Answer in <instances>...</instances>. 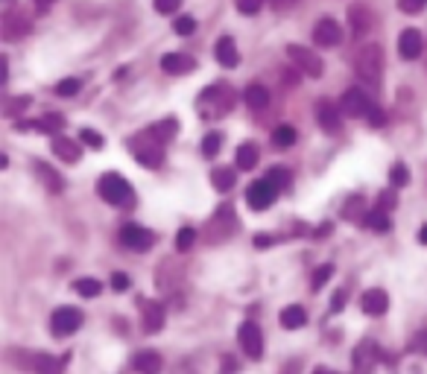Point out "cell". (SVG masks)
<instances>
[{
  "mask_svg": "<svg viewBox=\"0 0 427 374\" xmlns=\"http://www.w3.org/2000/svg\"><path fill=\"white\" fill-rule=\"evenodd\" d=\"M197 108L202 117H223L228 114L231 108H235V91H231L228 85H214V88H205L199 94V100H197Z\"/></svg>",
  "mask_w": 427,
  "mask_h": 374,
  "instance_id": "6da1fadb",
  "label": "cell"
},
{
  "mask_svg": "<svg viewBox=\"0 0 427 374\" xmlns=\"http://www.w3.org/2000/svg\"><path fill=\"white\" fill-rule=\"evenodd\" d=\"M129 149L135 155V161L149 167V170H159L161 161H164V144L159 141V137H152L149 129L141 132V135H135V137H129Z\"/></svg>",
  "mask_w": 427,
  "mask_h": 374,
  "instance_id": "7a4b0ae2",
  "label": "cell"
},
{
  "mask_svg": "<svg viewBox=\"0 0 427 374\" xmlns=\"http://www.w3.org/2000/svg\"><path fill=\"white\" fill-rule=\"evenodd\" d=\"M354 73L366 85H378L383 76V50L380 44H366L354 58Z\"/></svg>",
  "mask_w": 427,
  "mask_h": 374,
  "instance_id": "3957f363",
  "label": "cell"
},
{
  "mask_svg": "<svg viewBox=\"0 0 427 374\" xmlns=\"http://www.w3.org/2000/svg\"><path fill=\"white\" fill-rule=\"evenodd\" d=\"M97 190H100V196L114 208H132L135 205V190L120 173H106L100 179V185H97Z\"/></svg>",
  "mask_w": 427,
  "mask_h": 374,
  "instance_id": "277c9868",
  "label": "cell"
},
{
  "mask_svg": "<svg viewBox=\"0 0 427 374\" xmlns=\"http://www.w3.org/2000/svg\"><path fill=\"white\" fill-rule=\"evenodd\" d=\"M237 231V213L231 205H220V211L208 223V243H223Z\"/></svg>",
  "mask_w": 427,
  "mask_h": 374,
  "instance_id": "5b68a950",
  "label": "cell"
},
{
  "mask_svg": "<svg viewBox=\"0 0 427 374\" xmlns=\"http://www.w3.org/2000/svg\"><path fill=\"white\" fill-rule=\"evenodd\" d=\"M82 310L80 307H59V310H53V316H50V330H53V337H70V333H76L82 328Z\"/></svg>",
  "mask_w": 427,
  "mask_h": 374,
  "instance_id": "8992f818",
  "label": "cell"
},
{
  "mask_svg": "<svg viewBox=\"0 0 427 374\" xmlns=\"http://www.w3.org/2000/svg\"><path fill=\"white\" fill-rule=\"evenodd\" d=\"M287 56H290V62H293L302 73L314 76V80H319V76H322V58H319L314 50H310V47L290 44V47H287Z\"/></svg>",
  "mask_w": 427,
  "mask_h": 374,
  "instance_id": "52a82bcc",
  "label": "cell"
},
{
  "mask_svg": "<svg viewBox=\"0 0 427 374\" xmlns=\"http://www.w3.org/2000/svg\"><path fill=\"white\" fill-rule=\"evenodd\" d=\"M237 342H240L246 357H252V360H261L264 357V333H261L258 322H243L237 328Z\"/></svg>",
  "mask_w": 427,
  "mask_h": 374,
  "instance_id": "ba28073f",
  "label": "cell"
},
{
  "mask_svg": "<svg viewBox=\"0 0 427 374\" xmlns=\"http://www.w3.org/2000/svg\"><path fill=\"white\" fill-rule=\"evenodd\" d=\"M120 243H123L126 249H132V251H147V249H152V243H155V234H152L149 228L138 225V223H126V225L120 228Z\"/></svg>",
  "mask_w": 427,
  "mask_h": 374,
  "instance_id": "9c48e42d",
  "label": "cell"
},
{
  "mask_svg": "<svg viewBox=\"0 0 427 374\" xmlns=\"http://www.w3.org/2000/svg\"><path fill=\"white\" fill-rule=\"evenodd\" d=\"M340 108L348 117H369L375 106H372V100H369V94L363 88H348L342 94V100H340Z\"/></svg>",
  "mask_w": 427,
  "mask_h": 374,
  "instance_id": "30bf717a",
  "label": "cell"
},
{
  "mask_svg": "<svg viewBox=\"0 0 427 374\" xmlns=\"http://www.w3.org/2000/svg\"><path fill=\"white\" fill-rule=\"evenodd\" d=\"M276 196H278V190L273 187V182H266V179L252 182L246 187V202H249L252 211H266L269 205L276 202Z\"/></svg>",
  "mask_w": 427,
  "mask_h": 374,
  "instance_id": "8fae6325",
  "label": "cell"
},
{
  "mask_svg": "<svg viewBox=\"0 0 427 374\" xmlns=\"http://www.w3.org/2000/svg\"><path fill=\"white\" fill-rule=\"evenodd\" d=\"M316 120L328 135H337L342 129V108H337L331 100H319L316 103Z\"/></svg>",
  "mask_w": 427,
  "mask_h": 374,
  "instance_id": "7c38bea8",
  "label": "cell"
},
{
  "mask_svg": "<svg viewBox=\"0 0 427 374\" xmlns=\"http://www.w3.org/2000/svg\"><path fill=\"white\" fill-rule=\"evenodd\" d=\"M314 42L319 47H337L342 42V30L337 21H331V18H322V21L314 27Z\"/></svg>",
  "mask_w": 427,
  "mask_h": 374,
  "instance_id": "4fadbf2b",
  "label": "cell"
},
{
  "mask_svg": "<svg viewBox=\"0 0 427 374\" xmlns=\"http://www.w3.org/2000/svg\"><path fill=\"white\" fill-rule=\"evenodd\" d=\"M421 50H424V35H421L419 30H413V27L404 30L401 38H398V53H401V58L413 62V58L421 56Z\"/></svg>",
  "mask_w": 427,
  "mask_h": 374,
  "instance_id": "5bb4252c",
  "label": "cell"
},
{
  "mask_svg": "<svg viewBox=\"0 0 427 374\" xmlns=\"http://www.w3.org/2000/svg\"><path fill=\"white\" fill-rule=\"evenodd\" d=\"M360 307L366 316H383L386 310H390V295L383 289H366L363 299H360Z\"/></svg>",
  "mask_w": 427,
  "mask_h": 374,
  "instance_id": "9a60e30c",
  "label": "cell"
},
{
  "mask_svg": "<svg viewBox=\"0 0 427 374\" xmlns=\"http://www.w3.org/2000/svg\"><path fill=\"white\" fill-rule=\"evenodd\" d=\"M138 304H141V313H144V330L147 333H159L164 328V307L159 301H149V299H144Z\"/></svg>",
  "mask_w": 427,
  "mask_h": 374,
  "instance_id": "2e32d148",
  "label": "cell"
},
{
  "mask_svg": "<svg viewBox=\"0 0 427 374\" xmlns=\"http://www.w3.org/2000/svg\"><path fill=\"white\" fill-rule=\"evenodd\" d=\"M193 68H197V62H193L190 56H185V53H164V56H161V70L170 73V76L190 73Z\"/></svg>",
  "mask_w": 427,
  "mask_h": 374,
  "instance_id": "e0dca14e",
  "label": "cell"
},
{
  "mask_svg": "<svg viewBox=\"0 0 427 374\" xmlns=\"http://www.w3.org/2000/svg\"><path fill=\"white\" fill-rule=\"evenodd\" d=\"M214 56H217V62L223 68H237L240 65V53H237V44H235V38L231 35H223L217 47H214Z\"/></svg>",
  "mask_w": 427,
  "mask_h": 374,
  "instance_id": "ac0fdd59",
  "label": "cell"
},
{
  "mask_svg": "<svg viewBox=\"0 0 427 374\" xmlns=\"http://www.w3.org/2000/svg\"><path fill=\"white\" fill-rule=\"evenodd\" d=\"M53 152H56V158H62V161H68V164H76V161L82 158L80 144L70 141V137H65V135H56V137H53Z\"/></svg>",
  "mask_w": 427,
  "mask_h": 374,
  "instance_id": "d6986e66",
  "label": "cell"
},
{
  "mask_svg": "<svg viewBox=\"0 0 427 374\" xmlns=\"http://www.w3.org/2000/svg\"><path fill=\"white\" fill-rule=\"evenodd\" d=\"M27 32H30V21L24 15H18V12L4 15V38L6 42H18V38H24Z\"/></svg>",
  "mask_w": 427,
  "mask_h": 374,
  "instance_id": "ffe728a7",
  "label": "cell"
},
{
  "mask_svg": "<svg viewBox=\"0 0 427 374\" xmlns=\"http://www.w3.org/2000/svg\"><path fill=\"white\" fill-rule=\"evenodd\" d=\"M372 366H375V345L366 339L354 351V368H352V374H372Z\"/></svg>",
  "mask_w": 427,
  "mask_h": 374,
  "instance_id": "44dd1931",
  "label": "cell"
},
{
  "mask_svg": "<svg viewBox=\"0 0 427 374\" xmlns=\"http://www.w3.org/2000/svg\"><path fill=\"white\" fill-rule=\"evenodd\" d=\"M161 368H164V360L159 351H141L135 357V371L138 374H161Z\"/></svg>",
  "mask_w": 427,
  "mask_h": 374,
  "instance_id": "7402d4cb",
  "label": "cell"
},
{
  "mask_svg": "<svg viewBox=\"0 0 427 374\" xmlns=\"http://www.w3.org/2000/svg\"><path fill=\"white\" fill-rule=\"evenodd\" d=\"M32 170H35V175H38V179H42V185H44L47 190H53V193H62V190H65L62 175L56 173L53 167H47L44 161H35V164H32Z\"/></svg>",
  "mask_w": 427,
  "mask_h": 374,
  "instance_id": "603a6c76",
  "label": "cell"
},
{
  "mask_svg": "<svg viewBox=\"0 0 427 374\" xmlns=\"http://www.w3.org/2000/svg\"><path fill=\"white\" fill-rule=\"evenodd\" d=\"M348 24L354 27V35H366L369 27H372V15H369L366 6H348Z\"/></svg>",
  "mask_w": 427,
  "mask_h": 374,
  "instance_id": "cb8c5ba5",
  "label": "cell"
},
{
  "mask_svg": "<svg viewBox=\"0 0 427 374\" xmlns=\"http://www.w3.org/2000/svg\"><path fill=\"white\" fill-rule=\"evenodd\" d=\"M70 354H65V357H50V354H42V357H35V374H62V368L68 366Z\"/></svg>",
  "mask_w": 427,
  "mask_h": 374,
  "instance_id": "d4e9b609",
  "label": "cell"
},
{
  "mask_svg": "<svg viewBox=\"0 0 427 374\" xmlns=\"http://www.w3.org/2000/svg\"><path fill=\"white\" fill-rule=\"evenodd\" d=\"M281 325H284L287 330H299V328H304V325H307V313H304V307H299V304L284 307V310H281Z\"/></svg>",
  "mask_w": 427,
  "mask_h": 374,
  "instance_id": "484cf974",
  "label": "cell"
},
{
  "mask_svg": "<svg viewBox=\"0 0 427 374\" xmlns=\"http://www.w3.org/2000/svg\"><path fill=\"white\" fill-rule=\"evenodd\" d=\"M211 182H214V187H217L220 193H228L231 187H235V182H237V173H235V167H217L211 173Z\"/></svg>",
  "mask_w": 427,
  "mask_h": 374,
  "instance_id": "4316f807",
  "label": "cell"
},
{
  "mask_svg": "<svg viewBox=\"0 0 427 374\" xmlns=\"http://www.w3.org/2000/svg\"><path fill=\"white\" fill-rule=\"evenodd\" d=\"M246 106H249L252 111L266 108V106H269V91H266L264 85H258V82H252V85L246 88Z\"/></svg>",
  "mask_w": 427,
  "mask_h": 374,
  "instance_id": "83f0119b",
  "label": "cell"
},
{
  "mask_svg": "<svg viewBox=\"0 0 427 374\" xmlns=\"http://www.w3.org/2000/svg\"><path fill=\"white\" fill-rule=\"evenodd\" d=\"M235 158H237V170H255L261 155H258V147H255V144L246 141V144L237 147V155H235Z\"/></svg>",
  "mask_w": 427,
  "mask_h": 374,
  "instance_id": "f1b7e54d",
  "label": "cell"
},
{
  "mask_svg": "<svg viewBox=\"0 0 427 374\" xmlns=\"http://www.w3.org/2000/svg\"><path fill=\"white\" fill-rule=\"evenodd\" d=\"M363 225H366L369 231H375V234H386V231L392 228V223H390V216H386V211H378V208L366 213Z\"/></svg>",
  "mask_w": 427,
  "mask_h": 374,
  "instance_id": "f546056e",
  "label": "cell"
},
{
  "mask_svg": "<svg viewBox=\"0 0 427 374\" xmlns=\"http://www.w3.org/2000/svg\"><path fill=\"white\" fill-rule=\"evenodd\" d=\"M176 132H179V123L173 120V117H167V120H161V123L149 126V135H152V137H159L161 144H170L173 137H176Z\"/></svg>",
  "mask_w": 427,
  "mask_h": 374,
  "instance_id": "4dcf8cb0",
  "label": "cell"
},
{
  "mask_svg": "<svg viewBox=\"0 0 427 374\" xmlns=\"http://www.w3.org/2000/svg\"><path fill=\"white\" fill-rule=\"evenodd\" d=\"M73 289L80 292L82 299H97V295L103 292V284L97 278H80V281H73Z\"/></svg>",
  "mask_w": 427,
  "mask_h": 374,
  "instance_id": "1f68e13d",
  "label": "cell"
},
{
  "mask_svg": "<svg viewBox=\"0 0 427 374\" xmlns=\"http://www.w3.org/2000/svg\"><path fill=\"white\" fill-rule=\"evenodd\" d=\"M363 202H366L363 196H352V199L345 202V208H342V216H345V220H360V223H363V220H366V213H363L366 205H363Z\"/></svg>",
  "mask_w": 427,
  "mask_h": 374,
  "instance_id": "d6a6232c",
  "label": "cell"
},
{
  "mask_svg": "<svg viewBox=\"0 0 427 374\" xmlns=\"http://www.w3.org/2000/svg\"><path fill=\"white\" fill-rule=\"evenodd\" d=\"M273 144H276L278 149L293 147V144H296V129H293V126H278V129L273 132Z\"/></svg>",
  "mask_w": 427,
  "mask_h": 374,
  "instance_id": "836d02e7",
  "label": "cell"
},
{
  "mask_svg": "<svg viewBox=\"0 0 427 374\" xmlns=\"http://www.w3.org/2000/svg\"><path fill=\"white\" fill-rule=\"evenodd\" d=\"M290 179H293V175H290V170H284V167H273V170L266 173V182H273L276 190H287Z\"/></svg>",
  "mask_w": 427,
  "mask_h": 374,
  "instance_id": "e575fe53",
  "label": "cell"
},
{
  "mask_svg": "<svg viewBox=\"0 0 427 374\" xmlns=\"http://www.w3.org/2000/svg\"><path fill=\"white\" fill-rule=\"evenodd\" d=\"M220 147H223V135L220 132H208L202 137V155H205V158H214V155L220 152Z\"/></svg>",
  "mask_w": 427,
  "mask_h": 374,
  "instance_id": "d590c367",
  "label": "cell"
},
{
  "mask_svg": "<svg viewBox=\"0 0 427 374\" xmlns=\"http://www.w3.org/2000/svg\"><path fill=\"white\" fill-rule=\"evenodd\" d=\"M30 96H9V100L4 103V114L6 117H18V114H24V108H30Z\"/></svg>",
  "mask_w": 427,
  "mask_h": 374,
  "instance_id": "8d00e7d4",
  "label": "cell"
},
{
  "mask_svg": "<svg viewBox=\"0 0 427 374\" xmlns=\"http://www.w3.org/2000/svg\"><path fill=\"white\" fill-rule=\"evenodd\" d=\"M390 182H392V187H407L410 185V170H407V164H392V170H390Z\"/></svg>",
  "mask_w": 427,
  "mask_h": 374,
  "instance_id": "74e56055",
  "label": "cell"
},
{
  "mask_svg": "<svg viewBox=\"0 0 427 374\" xmlns=\"http://www.w3.org/2000/svg\"><path fill=\"white\" fill-rule=\"evenodd\" d=\"M193 243H197V228H190V225L179 228V234H176V249H179V251H187Z\"/></svg>",
  "mask_w": 427,
  "mask_h": 374,
  "instance_id": "f35d334b",
  "label": "cell"
},
{
  "mask_svg": "<svg viewBox=\"0 0 427 374\" xmlns=\"http://www.w3.org/2000/svg\"><path fill=\"white\" fill-rule=\"evenodd\" d=\"M331 275H334V266H331V263H325V266H319V269L314 272V292H319V289L325 287V281H328V278H331Z\"/></svg>",
  "mask_w": 427,
  "mask_h": 374,
  "instance_id": "ab89813d",
  "label": "cell"
},
{
  "mask_svg": "<svg viewBox=\"0 0 427 374\" xmlns=\"http://www.w3.org/2000/svg\"><path fill=\"white\" fill-rule=\"evenodd\" d=\"M80 141H82L85 147H91V149H100V147H103V135L94 132V129H82V132H80Z\"/></svg>",
  "mask_w": 427,
  "mask_h": 374,
  "instance_id": "60d3db41",
  "label": "cell"
},
{
  "mask_svg": "<svg viewBox=\"0 0 427 374\" xmlns=\"http://www.w3.org/2000/svg\"><path fill=\"white\" fill-rule=\"evenodd\" d=\"M395 208H398L395 190H383V193L378 196V211H395Z\"/></svg>",
  "mask_w": 427,
  "mask_h": 374,
  "instance_id": "b9f144b4",
  "label": "cell"
},
{
  "mask_svg": "<svg viewBox=\"0 0 427 374\" xmlns=\"http://www.w3.org/2000/svg\"><path fill=\"white\" fill-rule=\"evenodd\" d=\"M80 88H82L80 80H62L59 85H56V94H59V96H73V94H80Z\"/></svg>",
  "mask_w": 427,
  "mask_h": 374,
  "instance_id": "7bdbcfd3",
  "label": "cell"
},
{
  "mask_svg": "<svg viewBox=\"0 0 427 374\" xmlns=\"http://www.w3.org/2000/svg\"><path fill=\"white\" fill-rule=\"evenodd\" d=\"M235 6H237V12H243V15H258L261 6H264V0H235Z\"/></svg>",
  "mask_w": 427,
  "mask_h": 374,
  "instance_id": "ee69618b",
  "label": "cell"
},
{
  "mask_svg": "<svg viewBox=\"0 0 427 374\" xmlns=\"http://www.w3.org/2000/svg\"><path fill=\"white\" fill-rule=\"evenodd\" d=\"M173 30H176L179 35H190L193 30H197V21H193L190 15H182V18H176V24H173Z\"/></svg>",
  "mask_w": 427,
  "mask_h": 374,
  "instance_id": "f6af8a7d",
  "label": "cell"
},
{
  "mask_svg": "<svg viewBox=\"0 0 427 374\" xmlns=\"http://www.w3.org/2000/svg\"><path fill=\"white\" fill-rule=\"evenodd\" d=\"M152 6H155V12H161V15H173V12H179L182 0H152Z\"/></svg>",
  "mask_w": 427,
  "mask_h": 374,
  "instance_id": "bcb514c9",
  "label": "cell"
},
{
  "mask_svg": "<svg viewBox=\"0 0 427 374\" xmlns=\"http://www.w3.org/2000/svg\"><path fill=\"white\" fill-rule=\"evenodd\" d=\"M398 6H401V12H407V15H416V12H421V9L427 6V0H398Z\"/></svg>",
  "mask_w": 427,
  "mask_h": 374,
  "instance_id": "7dc6e473",
  "label": "cell"
},
{
  "mask_svg": "<svg viewBox=\"0 0 427 374\" xmlns=\"http://www.w3.org/2000/svg\"><path fill=\"white\" fill-rule=\"evenodd\" d=\"M111 289H114V292L129 289V275H126V272H114V275H111Z\"/></svg>",
  "mask_w": 427,
  "mask_h": 374,
  "instance_id": "c3c4849f",
  "label": "cell"
},
{
  "mask_svg": "<svg viewBox=\"0 0 427 374\" xmlns=\"http://www.w3.org/2000/svg\"><path fill=\"white\" fill-rule=\"evenodd\" d=\"M345 307V289H337L334 292V301H331V313H340Z\"/></svg>",
  "mask_w": 427,
  "mask_h": 374,
  "instance_id": "681fc988",
  "label": "cell"
},
{
  "mask_svg": "<svg viewBox=\"0 0 427 374\" xmlns=\"http://www.w3.org/2000/svg\"><path fill=\"white\" fill-rule=\"evenodd\" d=\"M413 351H424L427 354V330H421L419 337L413 339Z\"/></svg>",
  "mask_w": 427,
  "mask_h": 374,
  "instance_id": "f907efd6",
  "label": "cell"
},
{
  "mask_svg": "<svg viewBox=\"0 0 427 374\" xmlns=\"http://www.w3.org/2000/svg\"><path fill=\"white\" fill-rule=\"evenodd\" d=\"M366 120L372 123V126H383V114H380V108H372V114H369Z\"/></svg>",
  "mask_w": 427,
  "mask_h": 374,
  "instance_id": "816d5d0a",
  "label": "cell"
},
{
  "mask_svg": "<svg viewBox=\"0 0 427 374\" xmlns=\"http://www.w3.org/2000/svg\"><path fill=\"white\" fill-rule=\"evenodd\" d=\"M331 228H334L331 223H322V225L314 231V237H328V234H331Z\"/></svg>",
  "mask_w": 427,
  "mask_h": 374,
  "instance_id": "f5cc1de1",
  "label": "cell"
},
{
  "mask_svg": "<svg viewBox=\"0 0 427 374\" xmlns=\"http://www.w3.org/2000/svg\"><path fill=\"white\" fill-rule=\"evenodd\" d=\"M419 243H424V246H427V225H421V228H419Z\"/></svg>",
  "mask_w": 427,
  "mask_h": 374,
  "instance_id": "db71d44e",
  "label": "cell"
},
{
  "mask_svg": "<svg viewBox=\"0 0 427 374\" xmlns=\"http://www.w3.org/2000/svg\"><path fill=\"white\" fill-rule=\"evenodd\" d=\"M32 4H35V6H38V9H47V6H50V4H53V0H32Z\"/></svg>",
  "mask_w": 427,
  "mask_h": 374,
  "instance_id": "11a10c76",
  "label": "cell"
},
{
  "mask_svg": "<svg viewBox=\"0 0 427 374\" xmlns=\"http://www.w3.org/2000/svg\"><path fill=\"white\" fill-rule=\"evenodd\" d=\"M273 243V237H255V246H269Z\"/></svg>",
  "mask_w": 427,
  "mask_h": 374,
  "instance_id": "9f6ffc18",
  "label": "cell"
},
{
  "mask_svg": "<svg viewBox=\"0 0 427 374\" xmlns=\"http://www.w3.org/2000/svg\"><path fill=\"white\" fill-rule=\"evenodd\" d=\"M314 374H337V371H331V368H325V366H319V368H314Z\"/></svg>",
  "mask_w": 427,
  "mask_h": 374,
  "instance_id": "6f0895ef",
  "label": "cell"
}]
</instances>
